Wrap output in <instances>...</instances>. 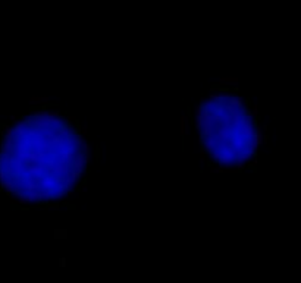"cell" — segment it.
<instances>
[{
  "mask_svg": "<svg viewBox=\"0 0 301 283\" xmlns=\"http://www.w3.org/2000/svg\"><path fill=\"white\" fill-rule=\"evenodd\" d=\"M209 170L211 172V173H218V172H219V173H222V172H223V169H222L219 164H218V166H210Z\"/></svg>",
  "mask_w": 301,
  "mask_h": 283,
  "instance_id": "cell-9",
  "label": "cell"
},
{
  "mask_svg": "<svg viewBox=\"0 0 301 283\" xmlns=\"http://www.w3.org/2000/svg\"><path fill=\"white\" fill-rule=\"evenodd\" d=\"M79 132H81L82 137H87V135H88V126H87V125H81L79 126Z\"/></svg>",
  "mask_w": 301,
  "mask_h": 283,
  "instance_id": "cell-10",
  "label": "cell"
},
{
  "mask_svg": "<svg viewBox=\"0 0 301 283\" xmlns=\"http://www.w3.org/2000/svg\"><path fill=\"white\" fill-rule=\"evenodd\" d=\"M73 166H75V172H79L82 173V169L85 166V156L84 153H78L73 157Z\"/></svg>",
  "mask_w": 301,
  "mask_h": 283,
  "instance_id": "cell-3",
  "label": "cell"
},
{
  "mask_svg": "<svg viewBox=\"0 0 301 283\" xmlns=\"http://www.w3.org/2000/svg\"><path fill=\"white\" fill-rule=\"evenodd\" d=\"M16 120H18V116L16 115H12L10 116V122H16Z\"/></svg>",
  "mask_w": 301,
  "mask_h": 283,
  "instance_id": "cell-15",
  "label": "cell"
},
{
  "mask_svg": "<svg viewBox=\"0 0 301 283\" xmlns=\"http://www.w3.org/2000/svg\"><path fill=\"white\" fill-rule=\"evenodd\" d=\"M257 163H259V158H257V156H254V157H253L251 160H250V162H248L247 164H248L250 167H256V166H257Z\"/></svg>",
  "mask_w": 301,
  "mask_h": 283,
  "instance_id": "cell-11",
  "label": "cell"
},
{
  "mask_svg": "<svg viewBox=\"0 0 301 283\" xmlns=\"http://www.w3.org/2000/svg\"><path fill=\"white\" fill-rule=\"evenodd\" d=\"M198 158H200V163H206V160H207V154L203 148H200V154H198Z\"/></svg>",
  "mask_w": 301,
  "mask_h": 283,
  "instance_id": "cell-8",
  "label": "cell"
},
{
  "mask_svg": "<svg viewBox=\"0 0 301 283\" xmlns=\"http://www.w3.org/2000/svg\"><path fill=\"white\" fill-rule=\"evenodd\" d=\"M48 208H52V210H57L59 208V203H55V204H50V205H47Z\"/></svg>",
  "mask_w": 301,
  "mask_h": 283,
  "instance_id": "cell-14",
  "label": "cell"
},
{
  "mask_svg": "<svg viewBox=\"0 0 301 283\" xmlns=\"http://www.w3.org/2000/svg\"><path fill=\"white\" fill-rule=\"evenodd\" d=\"M188 132H190V117L187 115H182L181 116V135H182V138L185 135H188Z\"/></svg>",
  "mask_w": 301,
  "mask_h": 283,
  "instance_id": "cell-4",
  "label": "cell"
},
{
  "mask_svg": "<svg viewBox=\"0 0 301 283\" xmlns=\"http://www.w3.org/2000/svg\"><path fill=\"white\" fill-rule=\"evenodd\" d=\"M238 84H240V79L236 76H220L218 79V85L220 87H225V88H231V87H238Z\"/></svg>",
  "mask_w": 301,
  "mask_h": 283,
  "instance_id": "cell-2",
  "label": "cell"
},
{
  "mask_svg": "<svg viewBox=\"0 0 301 283\" xmlns=\"http://www.w3.org/2000/svg\"><path fill=\"white\" fill-rule=\"evenodd\" d=\"M87 189H88V186H87V182H85V180H82L81 186H79V191H81V192H87Z\"/></svg>",
  "mask_w": 301,
  "mask_h": 283,
  "instance_id": "cell-13",
  "label": "cell"
},
{
  "mask_svg": "<svg viewBox=\"0 0 301 283\" xmlns=\"http://www.w3.org/2000/svg\"><path fill=\"white\" fill-rule=\"evenodd\" d=\"M250 115L254 116V117L259 116V106H257V103H253L251 104V112H250Z\"/></svg>",
  "mask_w": 301,
  "mask_h": 283,
  "instance_id": "cell-7",
  "label": "cell"
},
{
  "mask_svg": "<svg viewBox=\"0 0 301 283\" xmlns=\"http://www.w3.org/2000/svg\"><path fill=\"white\" fill-rule=\"evenodd\" d=\"M59 263H60V266H65V258H63V257H62V258H60V260H59Z\"/></svg>",
  "mask_w": 301,
  "mask_h": 283,
  "instance_id": "cell-16",
  "label": "cell"
},
{
  "mask_svg": "<svg viewBox=\"0 0 301 283\" xmlns=\"http://www.w3.org/2000/svg\"><path fill=\"white\" fill-rule=\"evenodd\" d=\"M65 120L68 122V123H72V122H77V120H78V117H77V116L69 115V116H65Z\"/></svg>",
  "mask_w": 301,
  "mask_h": 283,
  "instance_id": "cell-12",
  "label": "cell"
},
{
  "mask_svg": "<svg viewBox=\"0 0 301 283\" xmlns=\"http://www.w3.org/2000/svg\"><path fill=\"white\" fill-rule=\"evenodd\" d=\"M27 204H30L27 200V195H19L18 196V207H25Z\"/></svg>",
  "mask_w": 301,
  "mask_h": 283,
  "instance_id": "cell-6",
  "label": "cell"
},
{
  "mask_svg": "<svg viewBox=\"0 0 301 283\" xmlns=\"http://www.w3.org/2000/svg\"><path fill=\"white\" fill-rule=\"evenodd\" d=\"M201 116H203V107H201V104H197V106H195V120H194V125H195V129H197V131L200 129V123H201Z\"/></svg>",
  "mask_w": 301,
  "mask_h": 283,
  "instance_id": "cell-5",
  "label": "cell"
},
{
  "mask_svg": "<svg viewBox=\"0 0 301 283\" xmlns=\"http://www.w3.org/2000/svg\"><path fill=\"white\" fill-rule=\"evenodd\" d=\"M96 158H98V147H96Z\"/></svg>",
  "mask_w": 301,
  "mask_h": 283,
  "instance_id": "cell-17",
  "label": "cell"
},
{
  "mask_svg": "<svg viewBox=\"0 0 301 283\" xmlns=\"http://www.w3.org/2000/svg\"><path fill=\"white\" fill-rule=\"evenodd\" d=\"M30 104L32 107H46L50 104V98H48V95H31Z\"/></svg>",
  "mask_w": 301,
  "mask_h": 283,
  "instance_id": "cell-1",
  "label": "cell"
}]
</instances>
